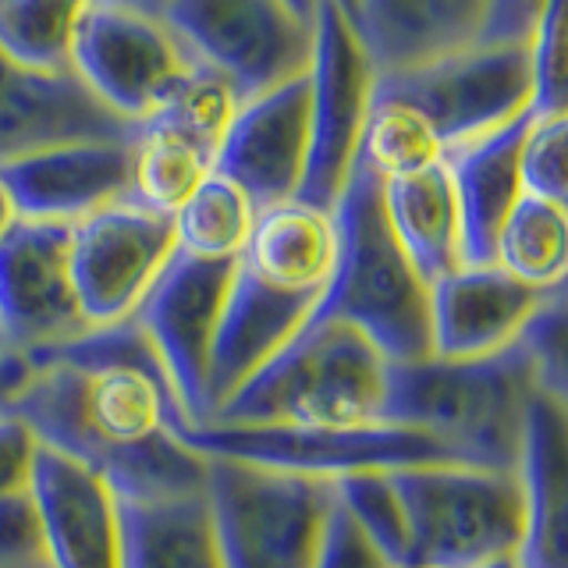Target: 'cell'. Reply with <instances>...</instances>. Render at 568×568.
<instances>
[{"label":"cell","mask_w":568,"mask_h":568,"mask_svg":"<svg viewBox=\"0 0 568 568\" xmlns=\"http://www.w3.org/2000/svg\"><path fill=\"white\" fill-rule=\"evenodd\" d=\"M11 416L22 419L43 448L100 476L118 501L206 494V458L171 434L189 423L168 373L40 366L14 398Z\"/></svg>","instance_id":"obj_1"},{"label":"cell","mask_w":568,"mask_h":568,"mask_svg":"<svg viewBox=\"0 0 568 568\" xmlns=\"http://www.w3.org/2000/svg\"><path fill=\"white\" fill-rule=\"evenodd\" d=\"M381 189L373 171L352 168L331 210L334 271L306 324H345L387 363H416L430 355V288L402 253Z\"/></svg>","instance_id":"obj_2"},{"label":"cell","mask_w":568,"mask_h":568,"mask_svg":"<svg viewBox=\"0 0 568 568\" xmlns=\"http://www.w3.org/2000/svg\"><path fill=\"white\" fill-rule=\"evenodd\" d=\"M532 390L537 369L519 342L476 363H387L377 423L437 437L462 466L515 473Z\"/></svg>","instance_id":"obj_3"},{"label":"cell","mask_w":568,"mask_h":568,"mask_svg":"<svg viewBox=\"0 0 568 568\" xmlns=\"http://www.w3.org/2000/svg\"><path fill=\"white\" fill-rule=\"evenodd\" d=\"M387 359L345 324H306L266 359L210 426H381Z\"/></svg>","instance_id":"obj_4"},{"label":"cell","mask_w":568,"mask_h":568,"mask_svg":"<svg viewBox=\"0 0 568 568\" xmlns=\"http://www.w3.org/2000/svg\"><path fill=\"white\" fill-rule=\"evenodd\" d=\"M192 58L231 89L235 103L306 79L316 47V4L302 0H150Z\"/></svg>","instance_id":"obj_5"},{"label":"cell","mask_w":568,"mask_h":568,"mask_svg":"<svg viewBox=\"0 0 568 568\" xmlns=\"http://www.w3.org/2000/svg\"><path fill=\"white\" fill-rule=\"evenodd\" d=\"M405 519V568H487L523 547V487L515 473L419 466L390 473Z\"/></svg>","instance_id":"obj_6"},{"label":"cell","mask_w":568,"mask_h":568,"mask_svg":"<svg viewBox=\"0 0 568 568\" xmlns=\"http://www.w3.org/2000/svg\"><path fill=\"white\" fill-rule=\"evenodd\" d=\"M206 505L224 568H313L334 479L206 458Z\"/></svg>","instance_id":"obj_7"},{"label":"cell","mask_w":568,"mask_h":568,"mask_svg":"<svg viewBox=\"0 0 568 568\" xmlns=\"http://www.w3.org/2000/svg\"><path fill=\"white\" fill-rule=\"evenodd\" d=\"M71 71L118 118L142 124L182 93L200 61L150 0H82Z\"/></svg>","instance_id":"obj_8"},{"label":"cell","mask_w":568,"mask_h":568,"mask_svg":"<svg viewBox=\"0 0 568 568\" xmlns=\"http://www.w3.org/2000/svg\"><path fill=\"white\" fill-rule=\"evenodd\" d=\"M171 434L203 458H231L256 469L310 479L402 473L419 466H462L448 444H440L430 434L402 430V426H355V430H320V426H178Z\"/></svg>","instance_id":"obj_9"},{"label":"cell","mask_w":568,"mask_h":568,"mask_svg":"<svg viewBox=\"0 0 568 568\" xmlns=\"http://www.w3.org/2000/svg\"><path fill=\"white\" fill-rule=\"evenodd\" d=\"M373 97L413 106L444 150L458 146L532 111L529 43H473L419 71L377 79Z\"/></svg>","instance_id":"obj_10"},{"label":"cell","mask_w":568,"mask_h":568,"mask_svg":"<svg viewBox=\"0 0 568 568\" xmlns=\"http://www.w3.org/2000/svg\"><path fill=\"white\" fill-rule=\"evenodd\" d=\"M377 75L355 43L337 0H316V47L310 68V153L295 192L298 206L331 213L359 160Z\"/></svg>","instance_id":"obj_11"},{"label":"cell","mask_w":568,"mask_h":568,"mask_svg":"<svg viewBox=\"0 0 568 568\" xmlns=\"http://www.w3.org/2000/svg\"><path fill=\"white\" fill-rule=\"evenodd\" d=\"M239 260H195L174 248L132 320L150 337L189 426H210L206 369L221 306Z\"/></svg>","instance_id":"obj_12"},{"label":"cell","mask_w":568,"mask_h":568,"mask_svg":"<svg viewBox=\"0 0 568 568\" xmlns=\"http://www.w3.org/2000/svg\"><path fill=\"white\" fill-rule=\"evenodd\" d=\"M174 253V221L132 200L71 224V284L89 327L129 320Z\"/></svg>","instance_id":"obj_13"},{"label":"cell","mask_w":568,"mask_h":568,"mask_svg":"<svg viewBox=\"0 0 568 568\" xmlns=\"http://www.w3.org/2000/svg\"><path fill=\"white\" fill-rule=\"evenodd\" d=\"M89 324L71 284V224L14 221L0 239V337L14 352L75 342Z\"/></svg>","instance_id":"obj_14"},{"label":"cell","mask_w":568,"mask_h":568,"mask_svg":"<svg viewBox=\"0 0 568 568\" xmlns=\"http://www.w3.org/2000/svg\"><path fill=\"white\" fill-rule=\"evenodd\" d=\"M310 153V75L242 103L213 153V174L253 210L295 203Z\"/></svg>","instance_id":"obj_15"},{"label":"cell","mask_w":568,"mask_h":568,"mask_svg":"<svg viewBox=\"0 0 568 568\" xmlns=\"http://www.w3.org/2000/svg\"><path fill=\"white\" fill-rule=\"evenodd\" d=\"M320 306V295L295 292L288 284L253 271L248 263H235L231 274L217 334L210 345L206 369V398L210 419L213 413L253 377V373L274 359V355L306 327V320Z\"/></svg>","instance_id":"obj_16"},{"label":"cell","mask_w":568,"mask_h":568,"mask_svg":"<svg viewBox=\"0 0 568 568\" xmlns=\"http://www.w3.org/2000/svg\"><path fill=\"white\" fill-rule=\"evenodd\" d=\"M135 124L100 103L75 71L36 75L0 58V164L75 142H132Z\"/></svg>","instance_id":"obj_17"},{"label":"cell","mask_w":568,"mask_h":568,"mask_svg":"<svg viewBox=\"0 0 568 568\" xmlns=\"http://www.w3.org/2000/svg\"><path fill=\"white\" fill-rule=\"evenodd\" d=\"M18 221L75 224L135 195L132 142H75L0 164Z\"/></svg>","instance_id":"obj_18"},{"label":"cell","mask_w":568,"mask_h":568,"mask_svg":"<svg viewBox=\"0 0 568 568\" xmlns=\"http://www.w3.org/2000/svg\"><path fill=\"white\" fill-rule=\"evenodd\" d=\"M547 295L494 263L458 266L430 284V355L444 363L490 359L519 342Z\"/></svg>","instance_id":"obj_19"},{"label":"cell","mask_w":568,"mask_h":568,"mask_svg":"<svg viewBox=\"0 0 568 568\" xmlns=\"http://www.w3.org/2000/svg\"><path fill=\"white\" fill-rule=\"evenodd\" d=\"M337 8L373 75L390 79L473 47L490 0H342Z\"/></svg>","instance_id":"obj_20"},{"label":"cell","mask_w":568,"mask_h":568,"mask_svg":"<svg viewBox=\"0 0 568 568\" xmlns=\"http://www.w3.org/2000/svg\"><path fill=\"white\" fill-rule=\"evenodd\" d=\"M29 494L47 547V568H121L118 497L100 476L40 444Z\"/></svg>","instance_id":"obj_21"},{"label":"cell","mask_w":568,"mask_h":568,"mask_svg":"<svg viewBox=\"0 0 568 568\" xmlns=\"http://www.w3.org/2000/svg\"><path fill=\"white\" fill-rule=\"evenodd\" d=\"M523 547L519 568H568V416L565 402L532 390L519 452Z\"/></svg>","instance_id":"obj_22"},{"label":"cell","mask_w":568,"mask_h":568,"mask_svg":"<svg viewBox=\"0 0 568 568\" xmlns=\"http://www.w3.org/2000/svg\"><path fill=\"white\" fill-rule=\"evenodd\" d=\"M532 121V111L501 124L479 139L458 142L440 153V164L452 178L458 206V242L462 266H490L497 231L523 200L519 182V146Z\"/></svg>","instance_id":"obj_23"},{"label":"cell","mask_w":568,"mask_h":568,"mask_svg":"<svg viewBox=\"0 0 568 568\" xmlns=\"http://www.w3.org/2000/svg\"><path fill=\"white\" fill-rule=\"evenodd\" d=\"M121 568H224L206 494L118 501Z\"/></svg>","instance_id":"obj_24"},{"label":"cell","mask_w":568,"mask_h":568,"mask_svg":"<svg viewBox=\"0 0 568 568\" xmlns=\"http://www.w3.org/2000/svg\"><path fill=\"white\" fill-rule=\"evenodd\" d=\"M384 210L395 239L416 274L430 288L434 281L462 266L458 242V206L452 192V178L437 160L434 168L408 178L384 182Z\"/></svg>","instance_id":"obj_25"},{"label":"cell","mask_w":568,"mask_h":568,"mask_svg":"<svg viewBox=\"0 0 568 568\" xmlns=\"http://www.w3.org/2000/svg\"><path fill=\"white\" fill-rule=\"evenodd\" d=\"M213 146L178 132L174 124L146 118L135 124L132 160H135V200L156 213L174 217L189 195L213 174Z\"/></svg>","instance_id":"obj_26"},{"label":"cell","mask_w":568,"mask_h":568,"mask_svg":"<svg viewBox=\"0 0 568 568\" xmlns=\"http://www.w3.org/2000/svg\"><path fill=\"white\" fill-rule=\"evenodd\" d=\"M568 263V217L565 206L523 195L508 221L497 231L494 266H501L515 281L529 284L537 292L565 288Z\"/></svg>","instance_id":"obj_27"},{"label":"cell","mask_w":568,"mask_h":568,"mask_svg":"<svg viewBox=\"0 0 568 568\" xmlns=\"http://www.w3.org/2000/svg\"><path fill=\"white\" fill-rule=\"evenodd\" d=\"M174 248L195 260H239L248 245L256 224V210L245 195L224 182V178L210 174L206 182L195 189L189 200L174 210Z\"/></svg>","instance_id":"obj_28"},{"label":"cell","mask_w":568,"mask_h":568,"mask_svg":"<svg viewBox=\"0 0 568 568\" xmlns=\"http://www.w3.org/2000/svg\"><path fill=\"white\" fill-rule=\"evenodd\" d=\"M82 0H0V58L36 75L71 71Z\"/></svg>","instance_id":"obj_29"},{"label":"cell","mask_w":568,"mask_h":568,"mask_svg":"<svg viewBox=\"0 0 568 568\" xmlns=\"http://www.w3.org/2000/svg\"><path fill=\"white\" fill-rule=\"evenodd\" d=\"M440 153H444L440 139L423 121V114H416L413 106H405L398 100L373 97L355 164L373 171L381 182H390V178H408L434 168Z\"/></svg>","instance_id":"obj_30"},{"label":"cell","mask_w":568,"mask_h":568,"mask_svg":"<svg viewBox=\"0 0 568 568\" xmlns=\"http://www.w3.org/2000/svg\"><path fill=\"white\" fill-rule=\"evenodd\" d=\"M334 494L342 508L352 515V523L359 526L373 547L395 565H408V519L405 505L390 484V473H355L334 479Z\"/></svg>","instance_id":"obj_31"},{"label":"cell","mask_w":568,"mask_h":568,"mask_svg":"<svg viewBox=\"0 0 568 568\" xmlns=\"http://www.w3.org/2000/svg\"><path fill=\"white\" fill-rule=\"evenodd\" d=\"M529 82L532 114L550 118L568 111V4L550 0L540 11L537 32L529 40Z\"/></svg>","instance_id":"obj_32"},{"label":"cell","mask_w":568,"mask_h":568,"mask_svg":"<svg viewBox=\"0 0 568 568\" xmlns=\"http://www.w3.org/2000/svg\"><path fill=\"white\" fill-rule=\"evenodd\" d=\"M235 111H239V103L231 97V89L224 85V79H217L213 71L200 64L192 82L168 106H160L153 118L168 121L178 132H185L217 150V142L227 129V121L235 118Z\"/></svg>","instance_id":"obj_33"},{"label":"cell","mask_w":568,"mask_h":568,"mask_svg":"<svg viewBox=\"0 0 568 568\" xmlns=\"http://www.w3.org/2000/svg\"><path fill=\"white\" fill-rule=\"evenodd\" d=\"M565 135H568V114L537 118L532 114L529 129L519 146V182L523 195L565 206Z\"/></svg>","instance_id":"obj_34"},{"label":"cell","mask_w":568,"mask_h":568,"mask_svg":"<svg viewBox=\"0 0 568 568\" xmlns=\"http://www.w3.org/2000/svg\"><path fill=\"white\" fill-rule=\"evenodd\" d=\"M565 288L550 292L519 334V345L537 369L540 390L558 402H565Z\"/></svg>","instance_id":"obj_35"},{"label":"cell","mask_w":568,"mask_h":568,"mask_svg":"<svg viewBox=\"0 0 568 568\" xmlns=\"http://www.w3.org/2000/svg\"><path fill=\"white\" fill-rule=\"evenodd\" d=\"M0 568H47L43 529L29 490L0 497Z\"/></svg>","instance_id":"obj_36"},{"label":"cell","mask_w":568,"mask_h":568,"mask_svg":"<svg viewBox=\"0 0 568 568\" xmlns=\"http://www.w3.org/2000/svg\"><path fill=\"white\" fill-rule=\"evenodd\" d=\"M313 568H395L390 565L366 532L352 523V515L342 508L334 494V508L324 523V537H320L316 565Z\"/></svg>","instance_id":"obj_37"},{"label":"cell","mask_w":568,"mask_h":568,"mask_svg":"<svg viewBox=\"0 0 568 568\" xmlns=\"http://www.w3.org/2000/svg\"><path fill=\"white\" fill-rule=\"evenodd\" d=\"M36 452H40V440L32 437L29 426L11 413L0 416V497L29 490Z\"/></svg>","instance_id":"obj_38"},{"label":"cell","mask_w":568,"mask_h":568,"mask_svg":"<svg viewBox=\"0 0 568 568\" xmlns=\"http://www.w3.org/2000/svg\"><path fill=\"white\" fill-rule=\"evenodd\" d=\"M32 377H36V369L26 352H14V348L0 352V416L11 413L14 398L22 395Z\"/></svg>","instance_id":"obj_39"},{"label":"cell","mask_w":568,"mask_h":568,"mask_svg":"<svg viewBox=\"0 0 568 568\" xmlns=\"http://www.w3.org/2000/svg\"><path fill=\"white\" fill-rule=\"evenodd\" d=\"M18 221V213H14V203H11V195H8V189H4V182H0V239L8 235L11 231V224Z\"/></svg>","instance_id":"obj_40"},{"label":"cell","mask_w":568,"mask_h":568,"mask_svg":"<svg viewBox=\"0 0 568 568\" xmlns=\"http://www.w3.org/2000/svg\"><path fill=\"white\" fill-rule=\"evenodd\" d=\"M487 568H519V561H515V558H505V561H494V565H487Z\"/></svg>","instance_id":"obj_41"},{"label":"cell","mask_w":568,"mask_h":568,"mask_svg":"<svg viewBox=\"0 0 568 568\" xmlns=\"http://www.w3.org/2000/svg\"><path fill=\"white\" fill-rule=\"evenodd\" d=\"M4 348H8V345H4V337H0V352H4Z\"/></svg>","instance_id":"obj_42"}]
</instances>
